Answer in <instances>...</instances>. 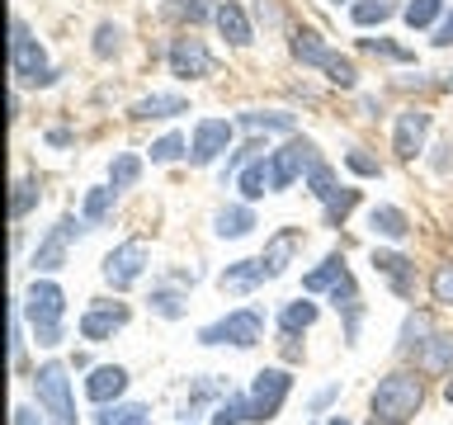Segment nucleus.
I'll use <instances>...</instances> for the list:
<instances>
[{"label": "nucleus", "mask_w": 453, "mask_h": 425, "mask_svg": "<svg viewBox=\"0 0 453 425\" xmlns=\"http://www.w3.org/2000/svg\"><path fill=\"white\" fill-rule=\"evenodd\" d=\"M10 71L19 85H52L57 81V71L48 66V52L38 48V38L28 34L24 19L10 24Z\"/></svg>", "instance_id": "f257e3e1"}, {"label": "nucleus", "mask_w": 453, "mask_h": 425, "mask_svg": "<svg viewBox=\"0 0 453 425\" xmlns=\"http://www.w3.org/2000/svg\"><path fill=\"white\" fill-rule=\"evenodd\" d=\"M28 321H34L38 331V345H57L62 340V312H66V293L57 289L52 279H34V289H28Z\"/></svg>", "instance_id": "f03ea898"}, {"label": "nucleus", "mask_w": 453, "mask_h": 425, "mask_svg": "<svg viewBox=\"0 0 453 425\" xmlns=\"http://www.w3.org/2000/svg\"><path fill=\"white\" fill-rule=\"evenodd\" d=\"M425 402V388L416 374H388L373 392V416L382 421H411Z\"/></svg>", "instance_id": "7ed1b4c3"}, {"label": "nucleus", "mask_w": 453, "mask_h": 425, "mask_svg": "<svg viewBox=\"0 0 453 425\" xmlns=\"http://www.w3.org/2000/svg\"><path fill=\"white\" fill-rule=\"evenodd\" d=\"M34 382H38V406L48 411V416L57 421V425H76V402H71V378H66V364H57V359H48L34 374Z\"/></svg>", "instance_id": "20e7f679"}, {"label": "nucleus", "mask_w": 453, "mask_h": 425, "mask_svg": "<svg viewBox=\"0 0 453 425\" xmlns=\"http://www.w3.org/2000/svg\"><path fill=\"white\" fill-rule=\"evenodd\" d=\"M260 336H265V317L250 312V307H241V312H232V317H222V321H212V326L198 331L203 345H241V350L255 345Z\"/></svg>", "instance_id": "39448f33"}, {"label": "nucleus", "mask_w": 453, "mask_h": 425, "mask_svg": "<svg viewBox=\"0 0 453 425\" xmlns=\"http://www.w3.org/2000/svg\"><path fill=\"white\" fill-rule=\"evenodd\" d=\"M85 232V218H76V212H62V222L52 227L48 236L38 241V251H34V265L42 269V274H52V269H62L66 265V246Z\"/></svg>", "instance_id": "423d86ee"}, {"label": "nucleus", "mask_w": 453, "mask_h": 425, "mask_svg": "<svg viewBox=\"0 0 453 425\" xmlns=\"http://www.w3.org/2000/svg\"><path fill=\"white\" fill-rule=\"evenodd\" d=\"M142 269H147V241L142 236L123 241V246H113L104 255V279L113 283V289H133V283L142 279Z\"/></svg>", "instance_id": "0eeeda50"}, {"label": "nucleus", "mask_w": 453, "mask_h": 425, "mask_svg": "<svg viewBox=\"0 0 453 425\" xmlns=\"http://www.w3.org/2000/svg\"><path fill=\"white\" fill-rule=\"evenodd\" d=\"M288 388H293V378L283 368H260L255 388H250V421H274V411L283 406Z\"/></svg>", "instance_id": "6e6552de"}, {"label": "nucleus", "mask_w": 453, "mask_h": 425, "mask_svg": "<svg viewBox=\"0 0 453 425\" xmlns=\"http://www.w3.org/2000/svg\"><path fill=\"white\" fill-rule=\"evenodd\" d=\"M317 166V142L311 137H288L274 151V189H288V184L303 175V170Z\"/></svg>", "instance_id": "1a4fd4ad"}, {"label": "nucleus", "mask_w": 453, "mask_h": 425, "mask_svg": "<svg viewBox=\"0 0 453 425\" xmlns=\"http://www.w3.org/2000/svg\"><path fill=\"white\" fill-rule=\"evenodd\" d=\"M170 71H175L180 81H198V76H212V52L203 48V38H175V48H170Z\"/></svg>", "instance_id": "9d476101"}, {"label": "nucleus", "mask_w": 453, "mask_h": 425, "mask_svg": "<svg viewBox=\"0 0 453 425\" xmlns=\"http://www.w3.org/2000/svg\"><path fill=\"white\" fill-rule=\"evenodd\" d=\"M226 147H232V123H226V119H203V123L194 128L189 161H194V166H212Z\"/></svg>", "instance_id": "9b49d317"}, {"label": "nucleus", "mask_w": 453, "mask_h": 425, "mask_svg": "<svg viewBox=\"0 0 453 425\" xmlns=\"http://www.w3.org/2000/svg\"><path fill=\"white\" fill-rule=\"evenodd\" d=\"M425 137H430V113L425 109H406L402 119H396V133H392V151L402 156V161H411L420 147H425Z\"/></svg>", "instance_id": "f8f14e48"}, {"label": "nucleus", "mask_w": 453, "mask_h": 425, "mask_svg": "<svg viewBox=\"0 0 453 425\" xmlns=\"http://www.w3.org/2000/svg\"><path fill=\"white\" fill-rule=\"evenodd\" d=\"M123 326H127V307H90L81 317V336L85 340H104L113 331H123Z\"/></svg>", "instance_id": "ddd939ff"}, {"label": "nucleus", "mask_w": 453, "mask_h": 425, "mask_svg": "<svg viewBox=\"0 0 453 425\" xmlns=\"http://www.w3.org/2000/svg\"><path fill=\"white\" fill-rule=\"evenodd\" d=\"M123 388H127V368H119V364H104V368H95L90 374V382H85V392H90V402H113V397H123Z\"/></svg>", "instance_id": "4468645a"}, {"label": "nucleus", "mask_w": 453, "mask_h": 425, "mask_svg": "<svg viewBox=\"0 0 453 425\" xmlns=\"http://www.w3.org/2000/svg\"><path fill=\"white\" fill-rule=\"evenodd\" d=\"M265 279V265L260 260H241V265H226L222 269V279H218V289L222 293H250V289H260Z\"/></svg>", "instance_id": "2eb2a0df"}, {"label": "nucleus", "mask_w": 453, "mask_h": 425, "mask_svg": "<svg viewBox=\"0 0 453 425\" xmlns=\"http://www.w3.org/2000/svg\"><path fill=\"white\" fill-rule=\"evenodd\" d=\"M420 374H453V336H430L416 354Z\"/></svg>", "instance_id": "dca6fc26"}, {"label": "nucleus", "mask_w": 453, "mask_h": 425, "mask_svg": "<svg viewBox=\"0 0 453 425\" xmlns=\"http://www.w3.org/2000/svg\"><path fill=\"white\" fill-rule=\"evenodd\" d=\"M297 241H303V236H297L293 227H288V232H279L274 241H269V246H265V255H260V265H265V279H279L283 269H288L293 251H297Z\"/></svg>", "instance_id": "f3484780"}, {"label": "nucleus", "mask_w": 453, "mask_h": 425, "mask_svg": "<svg viewBox=\"0 0 453 425\" xmlns=\"http://www.w3.org/2000/svg\"><path fill=\"white\" fill-rule=\"evenodd\" d=\"M127 113H133L137 123H147V119H170V113H189V99H184V95H147V99H137V104L127 109Z\"/></svg>", "instance_id": "a211bd4d"}, {"label": "nucleus", "mask_w": 453, "mask_h": 425, "mask_svg": "<svg viewBox=\"0 0 453 425\" xmlns=\"http://www.w3.org/2000/svg\"><path fill=\"white\" fill-rule=\"evenodd\" d=\"M212 19H218V28H222L226 42H236V48H246V42H250V19H246V10H241L236 0H222Z\"/></svg>", "instance_id": "6ab92c4d"}, {"label": "nucleus", "mask_w": 453, "mask_h": 425, "mask_svg": "<svg viewBox=\"0 0 453 425\" xmlns=\"http://www.w3.org/2000/svg\"><path fill=\"white\" fill-rule=\"evenodd\" d=\"M293 57H297L303 66H321V71H326V62H331L335 52L321 42V34H311V28H297V34H293Z\"/></svg>", "instance_id": "aec40b11"}, {"label": "nucleus", "mask_w": 453, "mask_h": 425, "mask_svg": "<svg viewBox=\"0 0 453 425\" xmlns=\"http://www.w3.org/2000/svg\"><path fill=\"white\" fill-rule=\"evenodd\" d=\"M265 189H274V161L255 156V161H246V170H241V194H246V198H265Z\"/></svg>", "instance_id": "412c9836"}, {"label": "nucleus", "mask_w": 453, "mask_h": 425, "mask_svg": "<svg viewBox=\"0 0 453 425\" xmlns=\"http://www.w3.org/2000/svg\"><path fill=\"white\" fill-rule=\"evenodd\" d=\"M373 269H378V274H388L392 279V289L396 293H411V260H406V255H396V251H373Z\"/></svg>", "instance_id": "4be33fe9"}, {"label": "nucleus", "mask_w": 453, "mask_h": 425, "mask_svg": "<svg viewBox=\"0 0 453 425\" xmlns=\"http://www.w3.org/2000/svg\"><path fill=\"white\" fill-rule=\"evenodd\" d=\"M340 274H345V260L340 255H326V260L311 269V274L303 279V293H321V289H335L340 283Z\"/></svg>", "instance_id": "5701e85b"}, {"label": "nucleus", "mask_w": 453, "mask_h": 425, "mask_svg": "<svg viewBox=\"0 0 453 425\" xmlns=\"http://www.w3.org/2000/svg\"><path fill=\"white\" fill-rule=\"evenodd\" d=\"M250 227H255V212H250V208H222L218 218H212V232H218V236H232V241L246 236Z\"/></svg>", "instance_id": "b1692460"}, {"label": "nucleus", "mask_w": 453, "mask_h": 425, "mask_svg": "<svg viewBox=\"0 0 453 425\" xmlns=\"http://www.w3.org/2000/svg\"><path fill=\"white\" fill-rule=\"evenodd\" d=\"M373 232L378 236H388V241H406V232H411V222H406V212L402 208H373Z\"/></svg>", "instance_id": "393cba45"}, {"label": "nucleus", "mask_w": 453, "mask_h": 425, "mask_svg": "<svg viewBox=\"0 0 453 425\" xmlns=\"http://www.w3.org/2000/svg\"><path fill=\"white\" fill-rule=\"evenodd\" d=\"M392 14H396V0H359V5L349 10V19L359 28H368V24H388Z\"/></svg>", "instance_id": "a878e982"}, {"label": "nucleus", "mask_w": 453, "mask_h": 425, "mask_svg": "<svg viewBox=\"0 0 453 425\" xmlns=\"http://www.w3.org/2000/svg\"><path fill=\"white\" fill-rule=\"evenodd\" d=\"M241 128H250V133H293V113H241Z\"/></svg>", "instance_id": "bb28decb"}, {"label": "nucleus", "mask_w": 453, "mask_h": 425, "mask_svg": "<svg viewBox=\"0 0 453 425\" xmlns=\"http://www.w3.org/2000/svg\"><path fill=\"white\" fill-rule=\"evenodd\" d=\"M331 298H335V307H345V317H349V336H354V321H359V289H354L349 269L340 274V283L331 289Z\"/></svg>", "instance_id": "cd10ccee"}, {"label": "nucleus", "mask_w": 453, "mask_h": 425, "mask_svg": "<svg viewBox=\"0 0 453 425\" xmlns=\"http://www.w3.org/2000/svg\"><path fill=\"white\" fill-rule=\"evenodd\" d=\"M430 336H434V326H430L425 312H411V317L402 321V350H420Z\"/></svg>", "instance_id": "c85d7f7f"}, {"label": "nucleus", "mask_w": 453, "mask_h": 425, "mask_svg": "<svg viewBox=\"0 0 453 425\" xmlns=\"http://www.w3.org/2000/svg\"><path fill=\"white\" fill-rule=\"evenodd\" d=\"M354 204H359V189H335L326 198V227H340L354 212Z\"/></svg>", "instance_id": "c756f323"}, {"label": "nucleus", "mask_w": 453, "mask_h": 425, "mask_svg": "<svg viewBox=\"0 0 453 425\" xmlns=\"http://www.w3.org/2000/svg\"><path fill=\"white\" fill-rule=\"evenodd\" d=\"M137 175H142V156H133V151H123L119 161L109 166V184H113V189H127V184H137Z\"/></svg>", "instance_id": "7c9ffc66"}, {"label": "nucleus", "mask_w": 453, "mask_h": 425, "mask_svg": "<svg viewBox=\"0 0 453 425\" xmlns=\"http://www.w3.org/2000/svg\"><path fill=\"white\" fill-rule=\"evenodd\" d=\"M113 184H99V189H90L85 194V222H104L109 218V208H113Z\"/></svg>", "instance_id": "2f4dec72"}, {"label": "nucleus", "mask_w": 453, "mask_h": 425, "mask_svg": "<svg viewBox=\"0 0 453 425\" xmlns=\"http://www.w3.org/2000/svg\"><path fill=\"white\" fill-rule=\"evenodd\" d=\"M439 14H444V0H411V5H406V24L411 28H430Z\"/></svg>", "instance_id": "473e14b6"}, {"label": "nucleus", "mask_w": 453, "mask_h": 425, "mask_svg": "<svg viewBox=\"0 0 453 425\" xmlns=\"http://www.w3.org/2000/svg\"><path fill=\"white\" fill-rule=\"evenodd\" d=\"M250 421V397H226V402L212 411V425H241Z\"/></svg>", "instance_id": "72a5a7b5"}, {"label": "nucleus", "mask_w": 453, "mask_h": 425, "mask_svg": "<svg viewBox=\"0 0 453 425\" xmlns=\"http://www.w3.org/2000/svg\"><path fill=\"white\" fill-rule=\"evenodd\" d=\"M279 321H283V331H307V326L317 321V303H288Z\"/></svg>", "instance_id": "f704fd0d"}, {"label": "nucleus", "mask_w": 453, "mask_h": 425, "mask_svg": "<svg viewBox=\"0 0 453 425\" xmlns=\"http://www.w3.org/2000/svg\"><path fill=\"white\" fill-rule=\"evenodd\" d=\"M119 48H123V28L119 24H99L95 28V57H119Z\"/></svg>", "instance_id": "c9c22d12"}, {"label": "nucleus", "mask_w": 453, "mask_h": 425, "mask_svg": "<svg viewBox=\"0 0 453 425\" xmlns=\"http://www.w3.org/2000/svg\"><path fill=\"white\" fill-rule=\"evenodd\" d=\"M34 204H38V184L34 180H19V184H14V198H10V218L24 222V212L34 208Z\"/></svg>", "instance_id": "e433bc0d"}, {"label": "nucleus", "mask_w": 453, "mask_h": 425, "mask_svg": "<svg viewBox=\"0 0 453 425\" xmlns=\"http://www.w3.org/2000/svg\"><path fill=\"white\" fill-rule=\"evenodd\" d=\"M184 156V137L180 133H165L161 142H151V161L156 166H170V161H180Z\"/></svg>", "instance_id": "4c0bfd02"}, {"label": "nucleus", "mask_w": 453, "mask_h": 425, "mask_svg": "<svg viewBox=\"0 0 453 425\" xmlns=\"http://www.w3.org/2000/svg\"><path fill=\"white\" fill-rule=\"evenodd\" d=\"M170 14H175V19H189V24H203L208 14H218V10H212V0H175Z\"/></svg>", "instance_id": "58836bf2"}, {"label": "nucleus", "mask_w": 453, "mask_h": 425, "mask_svg": "<svg viewBox=\"0 0 453 425\" xmlns=\"http://www.w3.org/2000/svg\"><path fill=\"white\" fill-rule=\"evenodd\" d=\"M326 76H331V85H340V90H354L359 71H354L349 57H331V62H326Z\"/></svg>", "instance_id": "ea45409f"}, {"label": "nucleus", "mask_w": 453, "mask_h": 425, "mask_svg": "<svg viewBox=\"0 0 453 425\" xmlns=\"http://www.w3.org/2000/svg\"><path fill=\"white\" fill-rule=\"evenodd\" d=\"M307 184H311V194H317L321 204H326V198L335 194V175H331V166H321V161H317V166L307 170Z\"/></svg>", "instance_id": "a19ab883"}, {"label": "nucleus", "mask_w": 453, "mask_h": 425, "mask_svg": "<svg viewBox=\"0 0 453 425\" xmlns=\"http://www.w3.org/2000/svg\"><path fill=\"white\" fill-rule=\"evenodd\" d=\"M430 293H434V303L453 307V265H439V269H434V279H430Z\"/></svg>", "instance_id": "79ce46f5"}, {"label": "nucleus", "mask_w": 453, "mask_h": 425, "mask_svg": "<svg viewBox=\"0 0 453 425\" xmlns=\"http://www.w3.org/2000/svg\"><path fill=\"white\" fill-rule=\"evenodd\" d=\"M345 166L354 170V175H373V180L382 175V166H378V161H373V156H368V151H359V147H354V151L345 156Z\"/></svg>", "instance_id": "37998d69"}, {"label": "nucleus", "mask_w": 453, "mask_h": 425, "mask_svg": "<svg viewBox=\"0 0 453 425\" xmlns=\"http://www.w3.org/2000/svg\"><path fill=\"white\" fill-rule=\"evenodd\" d=\"M151 307L161 312V317H180V312H184V298L170 293V289H161V293H151Z\"/></svg>", "instance_id": "c03bdc74"}, {"label": "nucleus", "mask_w": 453, "mask_h": 425, "mask_svg": "<svg viewBox=\"0 0 453 425\" xmlns=\"http://www.w3.org/2000/svg\"><path fill=\"white\" fill-rule=\"evenodd\" d=\"M364 48L373 52V57H392V62H411V52H406V48H392V42H382V38H368Z\"/></svg>", "instance_id": "a18cd8bd"}, {"label": "nucleus", "mask_w": 453, "mask_h": 425, "mask_svg": "<svg viewBox=\"0 0 453 425\" xmlns=\"http://www.w3.org/2000/svg\"><path fill=\"white\" fill-rule=\"evenodd\" d=\"M430 42H434V48H453V10L434 24V38H430Z\"/></svg>", "instance_id": "49530a36"}, {"label": "nucleus", "mask_w": 453, "mask_h": 425, "mask_svg": "<svg viewBox=\"0 0 453 425\" xmlns=\"http://www.w3.org/2000/svg\"><path fill=\"white\" fill-rule=\"evenodd\" d=\"M127 416H133V406H113V411L104 406V411H99V416H95V425H123Z\"/></svg>", "instance_id": "de8ad7c7"}, {"label": "nucleus", "mask_w": 453, "mask_h": 425, "mask_svg": "<svg viewBox=\"0 0 453 425\" xmlns=\"http://www.w3.org/2000/svg\"><path fill=\"white\" fill-rule=\"evenodd\" d=\"M10 364H24V340H19V321H10Z\"/></svg>", "instance_id": "09e8293b"}, {"label": "nucleus", "mask_w": 453, "mask_h": 425, "mask_svg": "<svg viewBox=\"0 0 453 425\" xmlns=\"http://www.w3.org/2000/svg\"><path fill=\"white\" fill-rule=\"evenodd\" d=\"M14 425H38V416L28 406H14Z\"/></svg>", "instance_id": "8fccbe9b"}, {"label": "nucleus", "mask_w": 453, "mask_h": 425, "mask_svg": "<svg viewBox=\"0 0 453 425\" xmlns=\"http://www.w3.org/2000/svg\"><path fill=\"white\" fill-rule=\"evenodd\" d=\"M123 425H147V406H133V416H127Z\"/></svg>", "instance_id": "3c124183"}, {"label": "nucleus", "mask_w": 453, "mask_h": 425, "mask_svg": "<svg viewBox=\"0 0 453 425\" xmlns=\"http://www.w3.org/2000/svg\"><path fill=\"white\" fill-rule=\"evenodd\" d=\"M368 425H402V421H382V416H373V421H368Z\"/></svg>", "instance_id": "603ef678"}, {"label": "nucleus", "mask_w": 453, "mask_h": 425, "mask_svg": "<svg viewBox=\"0 0 453 425\" xmlns=\"http://www.w3.org/2000/svg\"><path fill=\"white\" fill-rule=\"evenodd\" d=\"M439 85H444V90H453V71H449V76H444V81H439Z\"/></svg>", "instance_id": "864d4df0"}, {"label": "nucleus", "mask_w": 453, "mask_h": 425, "mask_svg": "<svg viewBox=\"0 0 453 425\" xmlns=\"http://www.w3.org/2000/svg\"><path fill=\"white\" fill-rule=\"evenodd\" d=\"M444 392H449V402H453V374H449V388H444Z\"/></svg>", "instance_id": "5fc2aeb1"}, {"label": "nucleus", "mask_w": 453, "mask_h": 425, "mask_svg": "<svg viewBox=\"0 0 453 425\" xmlns=\"http://www.w3.org/2000/svg\"><path fill=\"white\" fill-rule=\"evenodd\" d=\"M331 425H349V421H345V416H335V421H331Z\"/></svg>", "instance_id": "6e6d98bb"}, {"label": "nucleus", "mask_w": 453, "mask_h": 425, "mask_svg": "<svg viewBox=\"0 0 453 425\" xmlns=\"http://www.w3.org/2000/svg\"><path fill=\"white\" fill-rule=\"evenodd\" d=\"M449 151H453V142H449Z\"/></svg>", "instance_id": "4d7b16f0"}, {"label": "nucleus", "mask_w": 453, "mask_h": 425, "mask_svg": "<svg viewBox=\"0 0 453 425\" xmlns=\"http://www.w3.org/2000/svg\"><path fill=\"white\" fill-rule=\"evenodd\" d=\"M335 5H340V0H335Z\"/></svg>", "instance_id": "13d9d810"}]
</instances>
